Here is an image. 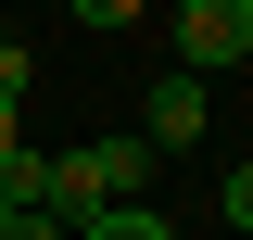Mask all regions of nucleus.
I'll list each match as a JSON object with an SVG mask.
<instances>
[{
	"mask_svg": "<svg viewBox=\"0 0 253 240\" xmlns=\"http://www.w3.org/2000/svg\"><path fill=\"white\" fill-rule=\"evenodd\" d=\"M152 190V152L139 139H76V152H38V215H63V228H89V215L139 202Z\"/></svg>",
	"mask_w": 253,
	"mask_h": 240,
	"instance_id": "obj_1",
	"label": "nucleus"
},
{
	"mask_svg": "<svg viewBox=\"0 0 253 240\" xmlns=\"http://www.w3.org/2000/svg\"><path fill=\"white\" fill-rule=\"evenodd\" d=\"M215 63H253V0H190L177 13V76H215Z\"/></svg>",
	"mask_w": 253,
	"mask_h": 240,
	"instance_id": "obj_2",
	"label": "nucleus"
},
{
	"mask_svg": "<svg viewBox=\"0 0 253 240\" xmlns=\"http://www.w3.org/2000/svg\"><path fill=\"white\" fill-rule=\"evenodd\" d=\"M190 139H203V76H177V63H165L152 101H139V152L165 164V152H190Z\"/></svg>",
	"mask_w": 253,
	"mask_h": 240,
	"instance_id": "obj_3",
	"label": "nucleus"
},
{
	"mask_svg": "<svg viewBox=\"0 0 253 240\" xmlns=\"http://www.w3.org/2000/svg\"><path fill=\"white\" fill-rule=\"evenodd\" d=\"M76 240H177V228H165L152 202H114V215H89V228H76Z\"/></svg>",
	"mask_w": 253,
	"mask_h": 240,
	"instance_id": "obj_4",
	"label": "nucleus"
},
{
	"mask_svg": "<svg viewBox=\"0 0 253 240\" xmlns=\"http://www.w3.org/2000/svg\"><path fill=\"white\" fill-rule=\"evenodd\" d=\"M0 114H26V38H13V13H0Z\"/></svg>",
	"mask_w": 253,
	"mask_h": 240,
	"instance_id": "obj_5",
	"label": "nucleus"
},
{
	"mask_svg": "<svg viewBox=\"0 0 253 240\" xmlns=\"http://www.w3.org/2000/svg\"><path fill=\"white\" fill-rule=\"evenodd\" d=\"M0 240H76V228H63V215H38V202H26V215H0Z\"/></svg>",
	"mask_w": 253,
	"mask_h": 240,
	"instance_id": "obj_6",
	"label": "nucleus"
},
{
	"mask_svg": "<svg viewBox=\"0 0 253 240\" xmlns=\"http://www.w3.org/2000/svg\"><path fill=\"white\" fill-rule=\"evenodd\" d=\"M0 152H26V114H0Z\"/></svg>",
	"mask_w": 253,
	"mask_h": 240,
	"instance_id": "obj_7",
	"label": "nucleus"
}]
</instances>
